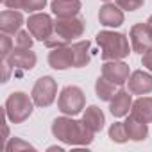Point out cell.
<instances>
[{
	"label": "cell",
	"mask_w": 152,
	"mask_h": 152,
	"mask_svg": "<svg viewBox=\"0 0 152 152\" xmlns=\"http://www.w3.org/2000/svg\"><path fill=\"white\" fill-rule=\"evenodd\" d=\"M52 134L66 143V145H81L86 147L90 145L95 138V132L83 122V120H73L68 115L66 116H59L52 122Z\"/></svg>",
	"instance_id": "cell-1"
},
{
	"label": "cell",
	"mask_w": 152,
	"mask_h": 152,
	"mask_svg": "<svg viewBox=\"0 0 152 152\" xmlns=\"http://www.w3.org/2000/svg\"><path fill=\"white\" fill-rule=\"evenodd\" d=\"M97 43L102 50V59L104 61H115V59H124L129 56L131 47L129 39L122 32H113V31H100L97 34Z\"/></svg>",
	"instance_id": "cell-2"
},
{
	"label": "cell",
	"mask_w": 152,
	"mask_h": 152,
	"mask_svg": "<svg viewBox=\"0 0 152 152\" xmlns=\"http://www.w3.org/2000/svg\"><path fill=\"white\" fill-rule=\"evenodd\" d=\"M32 104H34V100L27 93L13 91L7 97V100L4 104V109H6V113H7V116L13 124H23L32 115V109H34Z\"/></svg>",
	"instance_id": "cell-3"
},
{
	"label": "cell",
	"mask_w": 152,
	"mask_h": 152,
	"mask_svg": "<svg viewBox=\"0 0 152 152\" xmlns=\"http://www.w3.org/2000/svg\"><path fill=\"white\" fill-rule=\"evenodd\" d=\"M84 106H86V97L79 86H64L61 90L57 99V107L63 115L75 116L84 109Z\"/></svg>",
	"instance_id": "cell-4"
},
{
	"label": "cell",
	"mask_w": 152,
	"mask_h": 152,
	"mask_svg": "<svg viewBox=\"0 0 152 152\" xmlns=\"http://www.w3.org/2000/svg\"><path fill=\"white\" fill-rule=\"evenodd\" d=\"M56 95H57V83L50 75L39 77L34 83L32 93H31V97H32V100L38 107H48L56 100Z\"/></svg>",
	"instance_id": "cell-5"
},
{
	"label": "cell",
	"mask_w": 152,
	"mask_h": 152,
	"mask_svg": "<svg viewBox=\"0 0 152 152\" xmlns=\"http://www.w3.org/2000/svg\"><path fill=\"white\" fill-rule=\"evenodd\" d=\"M86 29V20L83 16H73V18H57L54 22V32L64 38L68 43L75 38H81Z\"/></svg>",
	"instance_id": "cell-6"
},
{
	"label": "cell",
	"mask_w": 152,
	"mask_h": 152,
	"mask_svg": "<svg viewBox=\"0 0 152 152\" xmlns=\"http://www.w3.org/2000/svg\"><path fill=\"white\" fill-rule=\"evenodd\" d=\"M27 27H29L31 34L34 36V39H38V41H45L47 38H50L54 34V22H52L50 15H47V13L31 15L27 20Z\"/></svg>",
	"instance_id": "cell-7"
},
{
	"label": "cell",
	"mask_w": 152,
	"mask_h": 152,
	"mask_svg": "<svg viewBox=\"0 0 152 152\" xmlns=\"http://www.w3.org/2000/svg\"><path fill=\"white\" fill-rule=\"evenodd\" d=\"M131 47L138 54H145L148 48H152V29L148 23H134L129 31Z\"/></svg>",
	"instance_id": "cell-8"
},
{
	"label": "cell",
	"mask_w": 152,
	"mask_h": 152,
	"mask_svg": "<svg viewBox=\"0 0 152 152\" xmlns=\"http://www.w3.org/2000/svg\"><path fill=\"white\" fill-rule=\"evenodd\" d=\"M102 75L115 83L116 86H122L129 81V75H131V70H129V64L122 63L120 59H115V61H106L102 64Z\"/></svg>",
	"instance_id": "cell-9"
},
{
	"label": "cell",
	"mask_w": 152,
	"mask_h": 152,
	"mask_svg": "<svg viewBox=\"0 0 152 152\" xmlns=\"http://www.w3.org/2000/svg\"><path fill=\"white\" fill-rule=\"evenodd\" d=\"M11 68H18V70H32L36 66V54L31 50V48H22V47H15L11 50V54L7 56L6 59Z\"/></svg>",
	"instance_id": "cell-10"
},
{
	"label": "cell",
	"mask_w": 152,
	"mask_h": 152,
	"mask_svg": "<svg viewBox=\"0 0 152 152\" xmlns=\"http://www.w3.org/2000/svg\"><path fill=\"white\" fill-rule=\"evenodd\" d=\"M127 84L132 95H148L152 91V75L143 70H136L129 75Z\"/></svg>",
	"instance_id": "cell-11"
},
{
	"label": "cell",
	"mask_w": 152,
	"mask_h": 152,
	"mask_svg": "<svg viewBox=\"0 0 152 152\" xmlns=\"http://www.w3.org/2000/svg\"><path fill=\"white\" fill-rule=\"evenodd\" d=\"M48 64H50L54 70L73 68V56H72L70 45H66V47H57V48H50Z\"/></svg>",
	"instance_id": "cell-12"
},
{
	"label": "cell",
	"mask_w": 152,
	"mask_h": 152,
	"mask_svg": "<svg viewBox=\"0 0 152 152\" xmlns=\"http://www.w3.org/2000/svg\"><path fill=\"white\" fill-rule=\"evenodd\" d=\"M132 93L125 91V90H118L115 93V97L109 102V111L115 118H122L125 115H129V109L132 107Z\"/></svg>",
	"instance_id": "cell-13"
},
{
	"label": "cell",
	"mask_w": 152,
	"mask_h": 152,
	"mask_svg": "<svg viewBox=\"0 0 152 152\" xmlns=\"http://www.w3.org/2000/svg\"><path fill=\"white\" fill-rule=\"evenodd\" d=\"M99 22L104 27H120L124 23V9L106 2L99 11Z\"/></svg>",
	"instance_id": "cell-14"
},
{
	"label": "cell",
	"mask_w": 152,
	"mask_h": 152,
	"mask_svg": "<svg viewBox=\"0 0 152 152\" xmlns=\"http://www.w3.org/2000/svg\"><path fill=\"white\" fill-rule=\"evenodd\" d=\"M81 0H52L50 9L57 18H73L81 13Z\"/></svg>",
	"instance_id": "cell-15"
},
{
	"label": "cell",
	"mask_w": 152,
	"mask_h": 152,
	"mask_svg": "<svg viewBox=\"0 0 152 152\" xmlns=\"http://www.w3.org/2000/svg\"><path fill=\"white\" fill-rule=\"evenodd\" d=\"M23 25V16L16 9H6L0 13V31L4 34H16Z\"/></svg>",
	"instance_id": "cell-16"
},
{
	"label": "cell",
	"mask_w": 152,
	"mask_h": 152,
	"mask_svg": "<svg viewBox=\"0 0 152 152\" xmlns=\"http://www.w3.org/2000/svg\"><path fill=\"white\" fill-rule=\"evenodd\" d=\"M125 131H127V136L129 140L132 141H143L147 136H148V127H147V122L143 120H138L136 116H129L125 122Z\"/></svg>",
	"instance_id": "cell-17"
},
{
	"label": "cell",
	"mask_w": 152,
	"mask_h": 152,
	"mask_svg": "<svg viewBox=\"0 0 152 152\" xmlns=\"http://www.w3.org/2000/svg\"><path fill=\"white\" fill-rule=\"evenodd\" d=\"M83 122L93 131V132H99L104 129V124H106V116L102 113V109L99 106H90L86 107L84 115H83Z\"/></svg>",
	"instance_id": "cell-18"
},
{
	"label": "cell",
	"mask_w": 152,
	"mask_h": 152,
	"mask_svg": "<svg viewBox=\"0 0 152 152\" xmlns=\"http://www.w3.org/2000/svg\"><path fill=\"white\" fill-rule=\"evenodd\" d=\"M72 56H73V68H83L90 63V41H75L70 45Z\"/></svg>",
	"instance_id": "cell-19"
},
{
	"label": "cell",
	"mask_w": 152,
	"mask_h": 152,
	"mask_svg": "<svg viewBox=\"0 0 152 152\" xmlns=\"http://www.w3.org/2000/svg\"><path fill=\"white\" fill-rule=\"evenodd\" d=\"M131 115L138 120H143L147 124L152 122V97H140L136 102H132Z\"/></svg>",
	"instance_id": "cell-20"
},
{
	"label": "cell",
	"mask_w": 152,
	"mask_h": 152,
	"mask_svg": "<svg viewBox=\"0 0 152 152\" xmlns=\"http://www.w3.org/2000/svg\"><path fill=\"white\" fill-rule=\"evenodd\" d=\"M95 91H97V97H99L100 100L111 102V99H113L115 93H116V84L111 83V81H107L104 75H102V77H99L97 83H95Z\"/></svg>",
	"instance_id": "cell-21"
},
{
	"label": "cell",
	"mask_w": 152,
	"mask_h": 152,
	"mask_svg": "<svg viewBox=\"0 0 152 152\" xmlns=\"http://www.w3.org/2000/svg\"><path fill=\"white\" fill-rule=\"evenodd\" d=\"M109 138H111L115 143H125V141L129 140L127 131H125V124H124V122H115V124L109 127Z\"/></svg>",
	"instance_id": "cell-22"
},
{
	"label": "cell",
	"mask_w": 152,
	"mask_h": 152,
	"mask_svg": "<svg viewBox=\"0 0 152 152\" xmlns=\"http://www.w3.org/2000/svg\"><path fill=\"white\" fill-rule=\"evenodd\" d=\"M6 152H18V150H34V147L27 141H23L22 138H11L6 147H4Z\"/></svg>",
	"instance_id": "cell-23"
},
{
	"label": "cell",
	"mask_w": 152,
	"mask_h": 152,
	"mask_svg": "<svg viewBox=\"0 0 152 152\" xmlns=\"http://www.w3.org/2000/svg\"><path fill=\"white\" fill-rule=\"evenodd\" d=\"M15 43H16V47H22V48H32L34 36L31 34V31H18Z\"/></svg>",
	"instance_id": "cell-24"
},
{
	"label": "cell",
	"mask_w": 152,
	"mask_h": 152,
	"mask_svg": "<svg viewBox=\"0 0 152 152\" xmlns=\"http://www.w3.org/2000/svg\"><path fill=\"white\" fill-rule=\"evenodd\" d=\"M47 6V0H22V9L27 13H36Z\"/></svg>",
	"instance_id": "cell-25"
},
{
	"label": "cell",
	"mask_w": 152,
	"mask_h": 152,
	"mask_svg": "<svg viewBox=\"0 0 152 152\" xmlns=\"http://www.w3.org/2000/svg\"><path fill=\"white\" fill-rule=\"evenodd\" d=\"M11 50H13V41H11L9 34L2 32V36H0V57L7 59V56L11 54Z\"/></svg>",
	"instance_id": "cell-26"
},
{
	"label": "cell",
	"mask_w": 152,
	"mask_h": 152,
	"mask_svg": "<svg viewBox=\"0 0 152 152\" xmlns=\"http://www.w3.org/2000/svg\"><path fill=\"white\" fill-rule=\"evenodd\" d=\"M145 0H116V6L124 11H138L140 7H143Z\"/></svg>",
	"instance_id": "cell-27"
},
{
	"label": "cell",
	"mask_w": 152,
	"mask_h": 152,
	"mask_svg": "<svg viewBox=\"0 0 152 152\" xmlns=\"http://www.w3.org/2000/svg\"><path fill=\"white\" fill-rule=\"evenodd\" d=\"M141 64L152 72V48H148L145 54H141Z\"/></svg>",
	"instance_id": "cell-28"
},
{
	"label": "cell",
	"mask_w": 152,
	"mask_h": 152,
	"mask_svg": "<svg viewBox=\"0 0 152 152\" xmlns=\"http://www.w3.org/2000/svg\"><path fill=\"white\" fill-rule=\"evenodd\" d=\"M7 9H22V0H2Z\"/></svg>",
	"instance_id": "cell-29"
},
{
	"label": "cell",
	"mask_w": 152,
	"mask_h": 152,
	"mask_svg": "<svg viewBox=\"0 0 152 152\" xmlns=\"http://www.w3.org/2000/svg\"><path fill=\"white\" fill-rule=\"evenodd\" d=\"M147 23H148V27H150V29H152V15H150V16H148V20H147Z\"/></svg>",
	"instance_id": "cell-30"
},
{
	"label": "cell",
	"mask_w": 152,
	"mask_h": 152,
	"mask_svg": "<svg viewBox=\"0 0 152 152\" xmlns=\"http://www.w3.org/2000/svg\"><path fill=\"white\" fill-rule=\"evenodd\" d=\"M104 2H109V0H104Z\"/></svg>",
	"instance_id": "cell-31"
}]
</instances>
